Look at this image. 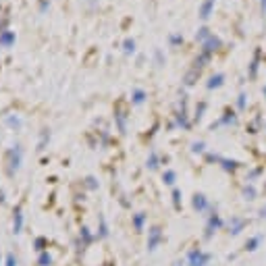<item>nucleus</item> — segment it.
Returning <instances> with one entry per match:
<instances>
[{"label": "nucleus", "mask_w": 266, "mask_h": 266, "mask_svg": "<svg viewBox=\"0 0 266 266\" xmlns=\"http://www.w3.org/2000/svg\"><path fill=\"white\" fill-rule=\"evenodd\" d=\"M21 162H23V150H21L19 144H15V146L9 150V175H15V173H17L19 166H21Z\"/></svg>", "instance_id": "f257e3e1"}, {"label": "nucleus", "mask_w": 266, "mask_h": 266, "mask_svg": "<svg viewBox=\"0 0 266 266\" xmlns=\"http://www.w3.org/2000/svg\"><path fill=\"white\" fill-rule=\"evenodd\" d=\"M162 239H164L162 229H160V227H152V229L148 231V243H146L148 252H154V249L162 243Z\"/></svg>", "instance_id": "f03ea898"}, {"label": "nucleus", "mask_w": 266, "mask_h": 266, "mask_svg": "<svg viewBox=\"0 0 266 266\" xmlns=\"http://www.w3.org/2000/svg\"><path fill=\"white\" fill-rule=\"evenodd\" d=\"M218 229H223V221H221V216H218V214L214 212V214H210V218H208V225H206L204 239H210V237L214 235V233H216Z\"/></svg>", "instance_id": "7ed1b4c3"}, {"label": "nucleus", "mask_w": 266, "mask_h": 266, "mask_svg": "<svg viewBox=\"0 0 266 266\" xmlns=\"http://www.w3.org/2000/svg\"><path fill=\"white\" fill-rule=\"evenodd\" d=\"M245 227H247V221H245V218H241V216H233L231 221H229V235L237 237Z\"/></svg>", "instance_id": "20e7f679"}, {"label": "nucleus", "mask_w": 266, "mask_h": 266, "mask_svg": "<svg viewBox=\"0 0 266 266\" xmlns=\"http://www.w3.org/2000/svg\"><path fill=\"white\" fill-rule=\"evenodd\" d=\"M23 229V208L21 206H15V212H13V233L19 235Z\"/></svg>", "instance_id": "39448f33"}, {"label": "nucleus", "mask_w": 266, "mask_h": 266, "mask_svg": "<svg viewBox=\"0 0 266 266\" xmlns=\"http://www.w3.org/2000/svg\"><path fill=\"white\" fill-rule=\"evenodd\" d=\"M15 31H11V29H5V31H0V46L3 48H11V46L15 44Z\"/></svg>", "instance_id": "423d86ee"}, {"label": "nucleus", "mask_w": 266, "mask_h": 266, "mask_svg": "<svg viewBox=\"0 0 266 266\" xmlns=\"http://www.w3.org/2000/svg\"><path fill=\"white\" fill-rule=\"evenodd\" d=\"M208 200H206V196L204 194H196L194 196V208L198 210V212H206L208 210Z\"/></svg>", "instance_id": "0eeeda50"}, {"label": "nucleus", "mask_w": 266, "mask_h": 266, "mask_svg": "<svg viewBox=\"0 0 266 266\" xmlns=\"http://www.w3.org/2000/svg\"><path fill=\"white\" fill-rule=\"evenodd\" d=\"M262 241H264V235H254V237H249V239L245 241V252H256V249L262 245Z\"/></svg>", "instance_id": "6e6552de"}, {"label": "nucleus", "mask_w": 266, "mask_h": 266, "mask_svg": "<svg viewBox=\"0 0 266 266\" xmlns=\"http://www.w3.org/2000/svg\"><path fill=\"white\" fill-rule=\"evenodd\" d=\"M79 239H81V247H87L94 239H96V235H92V231H90L87 227H81V231H79Z\"/></svg>", "instance_id": "1a4fd4ad"}, {"label": "nucleus", "mask_w": 266, "mask_h": 266, "mask_svg": "<svg viewBox=\"0 0 266 266\" xmlns=\"http://www.w3.org/2000/svg\"><path fill=\"white\" fill-rule=\"evenodd\" d=\"M210 254L208 252H202L196 260H192V262H187V266H208V262H210Z\"/></svg>", "instance_id": "9d476101"}, {"label": "nucleus", "mask_w": 266, "mask_h": 266, "mask_svg": "<svg viewBox=\"0 0 266 266\" xmlns=\"http://www.w3.org/2000/svg\"><path fill=\"white\" fill-rule=\"evenodd\" d=\"M144 225H146V214H144V212L133 214V229H135L137 233L144 231Z\"/></svg>", "instance_id": "9b49d317"}, {"label": "nucleus", "mask_w": 266, "mask_h": 266, "mask_svg": "<svg viewBox=\"0 0 266 266\" xmlns=\"http://www.w3.org/2000/svg\"><path fill=\"white\" fill-rule=\"evenodd\" d=\"M52 262H54V258H52L48 252H42V254L38 256V264H40V266H52Z\"/></svg>", "instance_id": "f8f14e48"}, {"label": "nucleus", "mask_w": 266, "mask_h": 266, "mask_svg": "<svg viewBox=\"0 0 266 266\" xmlns=\"http://www.w3.org/2000/svg\"><path fill=\"white\" fill-rule=\"evenodd\" d=\"M34 247L38 249L40 254H42V252H46V247H48V239H46V237H36V241H34Z\"/></svg>", "instance_id": "ddd939ff"}, {"label": "nucleus", "mask_w": 266, "mask_h": 266, "mask_svg": "<svg viewBox=\"0 0 266 266\" xmlns=\"http://www.w3.org/2000/svg\"><path fill=\"white\" fill-rule=\"evenodd\" d=\"M98 237H100V239L108 237V225H106V221H104V216H100V231H98Z\"/></svg>", "instance_id": "4468645a"}, {"label": "nucleus", "mask_w": 266, "mask_h": 266, "mask_svg": "<svg viewBox=\"0 0 266 266\" xmlns=\"http://www.w3.org/2000/svg\"><path fill=\"white\" fill-rule=\"evenodd\" d=\"M175 179H177V175L173 173V170H164V175H162V181H164L166 185H173V183H175Z\"/></svg>", "instance_id": "2eb2a0df"}, {"label": "nucleus", "mask_w": 266, "mask_h": 266, "mask_svg": "<svg viewBox=\"0 0 266 266\" xmlns=\"http://www.w3.org/2000/svg\"><path fill=\"white\" fill-rule=\"evenodd\" d=\"M7 125L13 129H19L21 127V119L19 117H7Z\"/></svg>", "instance_id": "dca6fc26"}, {"label": "nucleus", "mask_w": 266, "mask_h": 266, "mask_svg": "<svg viewBox=\"0 0 266 266\" xmlns=\"http://www.w3.org/2000/svg\"><path fill=\"white\" fill-rule=\"evenodd\" d=\"M200 254H202V249H200V247H192L190 252H187V258H185V260H187V262H192V260H196Z\"/></svg>", "instance_id": "f3484780"}, {"label": "nucleus", "mask_w": 266, "mask_h": 266, "mask_svg": "<svg viewBox=\"0 0 266 266\" xmlns=\"http://www.w3.org/2000/svg\"><path fill=\"white\" fill-rule=\"evenodd\" d=\"M50 139V133L48 131H42V137H40V144H38V150H44L46 148V142Z\"/></svg>", "instance_id": "a211bd4d"}, {"label": "nucleus", "mask_w": 266, "mask_h": 266, "mask_svg": "<svg viewBox=\"0 0 266 266\" xmlns=\"http://www.w3.org/2000/svg\"><path fill=\"white\" fill-rule=\"evenodd\" d=\"M173 204L177 210H181V192L179 190H173Z\"/></svg>", "instance_id": "6ab92c4d"}, {"label": "nucleus", "mask_w": 266, "mask_h": 266, "mask_svg": "<svg viewBox=\"0 0 266 266\" xmlns=\"http://www.w3.org/2000/svg\"><path fill=\"white\" fill-rule=\"evenodd\" d=\"M148 168H158V158H156V154H150V158H148Z\"/></svg>", "instance_id": "aec40b11"}, {"label": "nucleus", "mask_w": 266, "mask_h": 266, "mask_svg": "<svg viewBox=\"0 0 266 266\" xmlns=\"http://www.w3.org/2000/svg\"><path fill=\"white\" fill-rule=\"evenodd\" d=\"M133 102H135V104H142V102H144V92H142V90H135V94H133Z\"/></svg>", "instance_id": "412c9836"}, {"label": "nucleus", "mask_w": 266, "mask_h": 266, "mask_svg": "<svg viewBox=\"0 0 266 266\" xmlns=\"http://www.w3.org/2000/svg\"><path fill=\"white\" fill-rule=\"evenodd\" d=\"M85 185L90 187V190H96V187H98V181L94 179V177H87V179H85Z\"/></svg>", "instance_id": "4be33fe9"}, {"label": "nucleus", "mask_w": 266, "mask_h": 266, "mask_svg": "<svg viewBox=\"0 0 266 266\" xmlns=\"http://www.w3.org/2000/svg\"><path fill=\"white\" fill-rule=\"evenodd\" d=\"M5 264H7V266H17V258H15V254H9Z\"/></svg>", "instance_id": "5701e85b"}, {"label": "nucleus", "mask_w": 266, "mask_h": 266, "mask_svg": "<svg viewBox=\"0 0 266 266\" xmlns=\"http://www.w3.org/2000/svg\"><path fill=\"white\" fill-rule=\"evenodd\" d=\"M256 192H254V187H249V190H245V200H254Z\"/></svg>", "instance_id": "b1692460"}, {"label": "nucleus", "mask_w": 266, "mask_h": 266, "mask_svg": "<svg viewBox=\"0 0 266 266\" xmlns=\"http://www.w3.org/2000/svg\"><path fill=\"white\" fill-rule=\"evenodd\" d=\"M125 50H127V52H133V40H127V42H125Z\"/></svg>", "instance_id": "393cba45"}, {"label": "nucleus", "mask_w": 266, "mask_h": 266, "mask_svg": "<svg viewBox=\"0 0 266 266\" xmlns=\"http://www.w3.org/2000/svg\"><path fill=\"white\" fill-rule=\"evenodd\" d=\"M204 150V144H194V152H202Z\"/></svg>", "instance_id": "a878e982"}, {"label": "nucleus", "mask_w": 266, "mask_h": 266, "mask_svg": "<svg viewBox=\"0 0 266 266\" xmlns=\"http://www.w3.org/2000/svg\"><path fill=\"white\" fill-rule=\"evenodd\" d=\"M46 9H48V3H46V0H42V5H40V11H42V13H44V11H46Z\"/></svg>", "instance_id": "bb28decb"}, {"label": "nucleus", "mask_w": 266, "mask_h": 266, "mask_svg": "<svg viewBox=\"0 0 266 266\" xmlns=\"http://www.w3.org/2000/svg\"><path fill=\"white\" fill-rule=\"evenodd\" d=\"M260 218H266V206L260 208Z\"/></svg>", "instance_id": "cd10ccee"}, {"label": "nucleus", "mask_w": 266, "mask_h": 266, "mask_svg": "<svg viewBox=\"0 0 266 266\" xmlns=\"http://www.w3.org/2000/svg\"><path fill=\"white\" fill-rule=\"evenodd\" d=\"M5 200H7V198H5V194L0 192V204H5Z\"/></svg>", "instance_id": "c85d7f7f"}, {"label": "nucleus", "mask_w": 266, "mask_h": 266, "mask_svg": "<svg viewBox=\"0 0 266 266\" xmlns=\"http://www.w3.org/2000/svg\"><path fill=\"white\" fill-rule=\"evenodd\" d=\"M0 264H3V258H0Z\"/></svg>", "instance_id": "c756f323"}]
</instances>
